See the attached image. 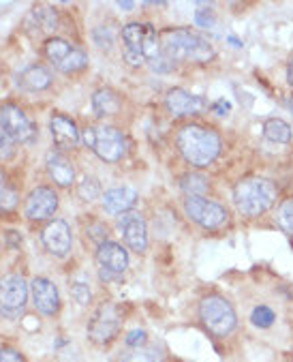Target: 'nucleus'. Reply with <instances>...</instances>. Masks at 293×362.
Segmentation results:
<instances>
[{
	"mask_svg": "<svg viewBox=\"0 0 293 362\" xmlns=\"http://www.w3.org/2000/svg\"><path fill=\"white\" fill-rule=\"evenodd\" d=\"M178 148L191 165L208 168L221 153V137L212 129L189 124L178 133Z\"/></svg>",
	"mask_w": 293,
	"mask_h": 362,
	"instance_id": "obj_1",
	"label": "nucleus"
},
{
	"mask_svg": "<svg viewBox=\"0 0 293 362\" xmlns=\"http://www.w3.org/2000/svg\"><path fill=\"white\" fill-rule=\"evenodd\" d=\"M122 43H124V60L131 66L143 64L155 60L161 49H159V39H157V30L150 24H126L122 28Z\"/></svg>",
	"mask_w": 293,
	"mask_h": 362,
	"instance_id": "obj_2",
	"label": "nucleus"
},
{
	"mask_svg": "<svg viewBox=\"0 0 293 362\" xmlns=\"http://www.w3.org/2000/svg\"><path fill=\"white\" fill-rule=\"evenodd\" d=\"M163 47L165 54L176 60H191V62H208L214 58L212 45L191 30H167L163 35Z\"/></svg>",
	"mask_w": 293,
	"mask_h": 362,
	"instance_id": "obj_3",
	"label": "nucleus"
},
{
	"mask_svg": "<svg viewBox=\"0 0 293 362\" xmlns=\"http://www.w3.org/2000/svg\"><path fill=\"white\" fill-rule=\"evenodd\" d=\"M276 199V189L270 180L265 178H249L238 182L234 191V202L242 214L257 216L265 212Z\"/></svg>",
	"mask_w": 293,
	"mask_h": 362,
	"instance_id": "obj_4",
	"label": "nucleus"
},
{
	"mask_svg": "<svg viewBox=\"0 0 293 362\" xmlns=\"http://www.w3.org/2000/svg\"><path fill=\"white\" fill-rule=\"evenodd\" d=\"M84 141L86 146L103 161L107 163H116L124 157L126 153V139L124 135L114 129V127H88L84 131Z\"/></svg>",
	"mask_w": 293,
	"mask_h": 362,
	"instance_id": "obj_5",
	"label": "nucleus"
},
{
	"mask_svg": "<svg viewBox=\"0 0 293 362\" xmlns=\"http://www.w3.org/2000/svg\"><path fill=\"white\" fill-rule=\"evenodd\" d=\"M199 315H201L203 326L216 337H225L236 328V311L221 296L203 298L201 307H199Z\"/></svg>",
	"mask_w": 293,
	"mask_h": 362,
	"instance_id": "obj_6",
	"label": "nucleus"
},
{
	"mask_svg": "<svg viewBox=\"0 0 293 362\" xmlns=\"http://www.w3.org/2000/svg\"><path fill=\"white\" fill-rule=\"evenodd\" d=\"M28 303V283L20 274H7L0 279V315L18 320Z\"/></svg>",
	"mask_w": 293,
	"mask_h": 362,
	"instance_id": "obj_7",
	"label": "nucleus"
},
{
	"mask_svg": "<svg viewBox=\"0 0 293 362\" xmlns=\"http://www.w3.org/2000/svg\"><path fill=\"white\" fill-rule=\"evenodd\" d=\"M45 56L49 58V62L62 71V74H76V71H82L88 64V56L84 49L71 45L64 39H47L45 43Z\"/></svg>",
	"mask_w": 293,
	"mask_h": 362,
	"instance_id": "obj_8",
	"label": "nucleus"
},
{
	"mask_svg": "<svg viewBox=\"0 0 293 362\" xmlns=\"http://www.w3.org/2000/svg\"><path fill=\"white\" fill-rule=\"evenodd\" d=\"M0 129L7 133L11 141H18V144H30L37 139L35 122L18 105L0 107Z\"/></svg>",
	"mask_w": 293,
	"mask_h": 362,
	"instance_id": "obj_9",
	"label": "nucleus"
},
{
	"mask_svg": "<svg viewBox=\"0 0 293 362\" xmlns=\"http://www.w3.org/2000/svg\"><path fill=\"white\" fill-rule=\"evenodd\" d=\"M118 330H120V315H118V309H116L114 305H109V303L101 305V307L95 311L90 324H88V337H90L95 343L103 345V343H109V341L118 334Z\"/></svg>",
	"mask_w": 293,
	"mask_h": 362,
	"instance_id": "obj_10",
	"label": "nucleus"
},
{
	"mask_svg": "<svg viewBox=\"0 0 293 362\" xmlns=\"http://www.w3.org/2000/svg\"><path fill=\"white\" fill-rule=\"evenodd\" d=\"M184 210L189 214V219H193L201 228H218L227 221L225 208L214 204V202H208L203 197H186Z\"/></svg>",
	"mask_w": 293,
	"mask_h": 362,
	"instance_id": "obj_11",
	"label": "nucleus"
},
{
	"mask_svg": "<svg viewBox=\"0 0 293 362\" xmlns=\"http://www.w3.org/2000/svg\"><path fill=\"white\" fill-rule=\"evenodd\" d=\"M97 262L101 266L103 281H116L128 266V253L116 243H103L97 251Z\"/></svg>",
	"mask_w": 293,
	"mask_h": 362,
	"instance_id": "obj_12",
	"label": "nucleus"
},
{
	"mask_svg": "<svg viewBox=\"0 0 293 362\" xmlns=\"http://www.w3.org/2000/svg\"><path fill=\"white\" fill-rule=\"evenodd\" d=\"M118 228L131 251L143 253L148 249V232H145V223L137 212H124L118 219Z\"/></svg>",
	"mask_w": 293,
	"mask_h": 362,
	"instance_id": "obj_13",
	"label": "nucleus"
},
{
	"mask_svg": "<svg viewBox=\"0 0 293 362\" xmlns=\"http://www.w3.org/2000/svg\"><path fill=\"white\" fill-rule=\"evenodd\" d=\"M58 208V195L47 187H37L28 197L24 206V214L32 221H43L52 216Z\"/></svg>",
	"mask_w": 293,
	"mask_h": 362,
	"instance_id": "obj_14",
	"label": "nucleus"
},
{
	"mask_svg": "<svg viewBox=\"0 0 293 362\" xmlns=\"http://www.w3.org/2000/svg\"><path fill=\"white\" fill-rule=\"evenodd\" d=\"M41 240H43L45 249H47L52 255L64 257V255L71 251V243H73L68 223L62 221V219H56V221L47 223L45 230H43V234H41Z\"/></svg>",
	"mask_w": 293,
	"mask_h": 362,
	"instance_id": "obj_15",
	"label": "nucleus"
},
{
	"mask_svg": "<svg viewBox=\"0 0 293 362\" xmlns=\"http://www.w3.org/2000/svg\"><path fill=\"white\" fill-rule=\"evenodd\" d=\"M30 294H32V303L35 307L43 313V315H54L60 309V296L58 289L49 279L37 276L30 283Z\"/></svg>",
	"mask_w": 293,
	"mask_h": 362,
	"instance_id": "obj_16",
	"label": "nucleus"
},
{
	"mask_svg": "<svg viewBox=\"0 0 293 362\" xmlns=\"http://www.w3.org/2000/svg\"><path fill=\"white\" fill-rule=\"evenodd\" d=\"M165 105L169 110V114L182 118V116H195L205 107V101L197 95H191L182 88H174L167 93L165 97Z\"/></svg>",
	"mask_w": 293,
	"mask_h": 362,
	"instance_id": "obj_17",
	"label": "nucleus"
},
{
	"mask_svg": "<svg viewBox=\"0 0 293 362\" xmlns=\"http://www.w3.org/2000/svg\"><path fill=\"white\" fill-rule=\"evenodd\" d=\"M49 131H52V139L56 141V146L60 148H76L80 144V131L78 124L71 118L62 116V114H54L49 120Z\"/></svg>",
	"mask_w": 293,
	"mask_h": 362,
	"instance_id": "obj_18",
	"label": "nucleus"
},
{
	"mask_svg": "<svg viewBox=\"0 0 293 362\" xmlns=\"http://www.w3.org/2000/svg\"><path fill=\"white\" fill-rule=\"evenodd\" d=\"M16 84H18V88L26 90V93H39V90L49 88L52 74L41 64H28L16 74Z\"/></svg>",
	"mask_w": 293,
	"mask_h": 362,
	"instance_id": "obj_19",
	"label": "nucleus"
},
{
	"mask_svg": "<svg viewBox=\"0 0 293 362\" xmlns=\"http://www.w3.org/2000/svg\"><path fill=\"white\" fill-rule=\"evenodd\" d=\"M56 26H58V18L56 11L49 7H35L24 22V28L30 35H52Z\"/></svg>",
	"mask_w": 293,
	"mask_h": 362,
	"instance_id": "obj_20",
	"label": "nucleus"
},
{
	"mask_svg": "<svg viewBox=\"0 0 293 362\" xmlns=\"http://www.w3.org/2000/svg\"><path fill=\"white\" fill-rule=\"evenodd\" d=\"M135 202H137V191L131 187H116L103 195V208L109 214H124L135 206Z\"/></svg>",
	"mask_w": 293,
	"mask_h": 362,
	"instance_id": "obj_21",
	"label": "nucleus"
},
{
	"mask_svg": "<svg viewBox=\"0 0 293 362\" xmlns=\"http://www.w3.org/2000/svg\"><path fill=\"white\" fill-rule=\"evenodd\" d=\"M47 172L54 178V182L60 187H68L73 182V178H76V170H73V165L58 153L47 155Z\"/></svg>",
	"mask_w": 293,
	"mask_h": 362,
	"instance_id": "obj_22",
	"label": "nucleus"
},
{
	"mask_svg": "<svg viewBox=\"0 0 293 362\" xmlns=\"http://www.w3.org/2000/svg\"><path fill=\"white\" fill-rule=\"evenodd\" d=\"M92 110H95V114H97L99 118H103V116H114V114H118V110H120V99H118V95H116L114 90L101 88V90H97V93L92 95Z\"/></svg>",
	"mask_w": 293,
	"mask_h": 362,
	"instance_id": "obj_23",
	"label": "nucleus"
},
{
	"mask_svg": "<svg viewBox=\"0 0 293 362\" xmlns=\"http://www.w3.org/2000/svg\"><path fill=\"white\" fill-rule=\"evenodd\" d=\"M118 362H167L157 347H131L120 354Z\"/></svg>",
	"mask_w": 293,
	"mask_h": 362,
	"instance_id": "obj_24",
	"label": "nucleus"
},
{
	"mask_svg": "<svg viewBox=\"0 0 293 362\" xmlns=\"http://www.w3.org/2000/svg\"><path fill=\"white\" fill-rule=\"evenodd\" d=\"M263 131H265V137L276 144H287L291 139V127L280 118H270L263 124Z\"/></svg>",
	"mask_w": 293,
	"mask_h": 362,
	"instance_id": "obj_25",
	"label": "nucleus"
},
{
	"mask_svg": "<svg viewBox=\"0 0 293 362\" xmlns=\"http://www.w3.org/2000/svg\"><path fill=\"white\" fill-rule=\"evenodd\" d=\"M180 187L189 197H201L208 191V180L201 174H186L182 176Z\"/></svg>",
	"mask_w": 293,
	"mask_h": 362,
	"instance_id": "obj_26",
	"label": "nucleus"
},
{
	"mask_svg": "<svg viewBox=\"0 0 293 362\" xmlns=\"http://www.w3.org/2000/svg\"><path fill=\"white\" fill-rule=\"evenodd\" d=\"M78 195H80L84 202H95V199L101 195V185H99V180L92 178V176H86V178L80 182V187H78Z\"/></svg>",
	"mask_w": 293,
	"mask_h": 362,
	"instance_id": "obj_27",
	"label": "nucleus"
},
{
	"mask_svg": "<svg viewBox=\"0 0 293 362\" xmlns=\"http://www.w3.org/2000/svg\"><path fill=\"white\" fill-rule=\"evenodd\" d=\"M278 223L282 226L285 232L293 236V199H287L278 208Z\"/></svg>",
	"mask_w": 293,
	"mask_h": 362,
	"instance_id": "obj_28",
	"label": "nucleus"
},
{
	"mask_svg": "<svg viewBox=\"0 0 293 362\" xmlns=\"http://www.w3.org/2000/svg\"><path fill=\"white\" fill-rule=\"evenodd\" d=\"M71 296H73V300H76L78 305H88L90 303V298H92V294H90V285L86 283V281H76L71 285Z\"/></svg>",
	"mask_w": 293,
	"mask_h": 362,
	"instance_id": "obj_29",
	"label": "nucleus"
},
{
	"mask_svg": "<svg viewBox=\"0 0 293 362\" xmlns=\"http://www.w3.org/2000/svg\"><path fill=\"white\" fill-rule=\"evenodd\" d=\"M5 174L0 170V210H11L16 206V193L7 187Z\"/></svg>",
	"mask_w": 293,
	"mask_h": 362,
	"instance_id": "obj_30",
	"label": "nucleus"
},
{
	"mask_svg": "<svg viewBox=\"0 0 293 362\" xmlns=\"http://www.w3.org/2000/svg\"><path fill=\"white\" fill-rule=\"evenodd\" d=\"M251 320H253V324L259 326V328H270V326L274 324L276 317H274L272 309H268V307H257V309L253 311Z\"/></svg>",
	"mask_w": 293,
	"mask_h": 362,
	"instance_id": "obj_31",
	"label": "nucleus"
},
{
	"mask_svg": "<svg viewBox=\"0 0 293 362\" xmlns=\"http://www.w3.org/2000/svg\"><path fill=\"white\" fill-rule=\"evenodd\" d=\"M92 39H95V43H97L101 49H109V47L114 45L112 30H109V28H103V26H99V28L92 30Z\"/></svg>",
	"mask_w": 293,
	"mask_h": 362,
	"instance_id": "obj_32",
	"label": "nucleus"
},
{
	"mask_svg": "<svg viewBox=\"0 0 293 362\" xmlns=\"http://www.w3.org/2000/svg\"><path fill=\"white\" fill-rule=\"evenodd\" d=\"M16 155V148H13V141L7 137V133L0 129V161H9L13 159Z\"/></svg>",
	"mask_w": 293,
	"mask_h": 362,
	"instance_id": "obj_33",
	"label": "nucleus"
},
{
	"mask_svg": "<svg viewBox=\"0 0 293 362\" xmlns=\"http://www.w3.org/2000/svg\"><path fill=\"white\" fill-rule=\"evenodd\" d=\"M150 66H153V71H157V74H169L174 69V60L165 52H161L155 60H150Z\"/></svg>",
	"mask_w": 293,
	"mask_h": 362,
	"instance_id": "obj_34",
	"label": "nucleus"
},
{
	"mask_svg": "<svg viewBox=\"0 0 293 362\" xmlns=\"http://www.w3.org/2000/svg\"><path fill=\"white\" fill-rule=\"evenodd\" d=\"M124 343H126L128 347H143V345H145V332L139 330V328H135V330H131V332L126 334Z\"/></svg>",
	"mask_w": 293,
	"mask_h": 362,
	"instance_id": "obj_35",
	"label": "nucleus"
},
{
	"mask_svg": "<svg viewBox=\"0 0 293 362\" xmlns=\"http://www.w3.org/2000/svg\"><path fill=\"white\" fill-rule=\"evenodd\" d=\"M0 362H24L22 354L11 347H0Z\"/></svg>",
	"mask_w": 293,
	"mask_h": 362,
	"instance_id": "obj_36",
	"label": "nucleus"
},
{
	"mask_svg": "<svg viewBox=\"0 0 293 362\" xmlns=\"http://www.w3.org/2000/svg\"><path fill=\"white\" fill-rule=\"evenodd\" d=\"M212 110H214L218 116H225V112H229V110H232V105H229L227 101H223V99H221V101H216V103L212 105Z\"/></svg>",
	"mask_w": 293,
	"mask_h": 362,
	"instance_id": "obj_37",
	"label": "nucleus"
},
{
	"mask_svg": "<svg viewBox=\"0 0 293 362\" xmlns=\"http://www.w3.org/2000/svg\"><path fill=\"white\" fill-rule=\"evenodd\" d=\"M195 20H197V24H199V26H208V24H212V18H210V13H208V11H197Z\"/></svg>",
	"mask_w": 293,
	"mask_h": 362,
	"instance_id": "obj_38",
	"label": "nucleus"
},
{
	"mask_svg": "<svg viewBox=\"0 0 293 362\" xmlns=\"http://www.w3.org/2000/svg\"><path fill=\"white\" fill-rule=\"evenodd\" d=\"M287 80H289V84L293 86V58L289 60V69H287Z\"/></svg>",
	"mask_w": 293,
	"mask_h": 362,
	"instance_id": "obj_39",
	"label": "nucleus"
},
{
	"mask_svg": "<svg viewBox=\"0 0 293 362\" xmlns=\"http://www.w3.org/2000/svg\"><path fill=\"white\" fill-rule=\"evenodd\" d=\"M118 7H120V9H133L135 3H118Z\"/></svg>",
	"mask_w": 293,
	"mask_h": 362,
	"instance_id": "obj_40",
	"label": "nucleus"
},
{
	"mask_svg": "<svg viewBox=\"0 0 293 362\" xmlns=\"http://www.w3.org/2000/svg\"><path fill=\"white\" fill-rule=\"evenodd\" d=\"M289 107H291V112H293V99L289 101Z\"/></svg>",
	"mask_w": 293,
	"mask_h": 362,
	"instance_id": "obj_41",
	"label": "nucleus"
}]
</instances>
